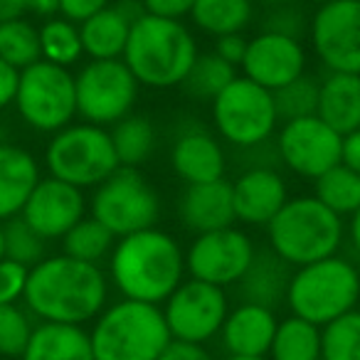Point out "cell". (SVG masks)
I'll list each match as a JSON object with an SVG mask.
<instances>
[{
	"mask_svg": "<svg viewBox=\"0 0 360 360\" xmlns=\"http://www.w3.org/2000/svg\"><path fill=\"white\" fill-rule=\"evenodd\" d=\"M22 301L45 323L84 326L109 304V279L99 264L52 255L30 266Z\"/></svg>",
	"mask_w": 360,
	"mask_h": 360,
	"instance_id": "cell-1",
	"label": "cell"
},
{
	"mask_svg": "<svg viewBox=\"0 0 360 360\" xmlns=\"http://www.w3.org/2000/svg\"><path fill=\"white\" fill-rule=\"evenodd\" d=\"M109 279L124 299L160 306L186 279V252L158 227L119 237L109 255Z\"/></svg>",
	"mask_w": 360,
	"mask_h": 360,
	"instance_id": "cell-2",
	"label": "cell"
},
{
	"mask_svg": "<svg viewBox=\"0 0 360 360\" xmlns=\"http://www.w3.org/2000/svg\"><path fill=\"white\" fill-rule=\"evenodd\" d=\"M198 55V42L186 22L143 13L131 25L121 60L141 86L173 89L183 84Z\"/></svg>",
	"mask_w": 360,
	"mask_h": 360,
	"instance_id": "cell-3",
	"label": "cell"
},
{
	"mask_svg": "<svg viewBox=\"0 0 360 360\" xmlns=\"http://www.w3.org/2000/svg\"><path fill=\"white\" fill-rule=\"evenodd\" d=\"M343 240V217L330 212L314 195L289 198L266 225V247L291 269L338 255Z\"/></svg>",
	"mask_w": 360,
	"mask_h": 360,
	"instance_id": "cell-4",
	"label": "cell"
},
{
	"mask_svg": "<svg viewBox=\"0 0 360 360\" xmlns=\"http://www.w3.org/2000/svg\"><path fill=\"white\" fill-rule=\"evenodd\" d=\"M89 340L94 360H158L173 338L160 306L121 299L91 321Z\"/></svg>",
	"mask_w": 360,
	"mask_h": 360,
	"instance_id": "cell-5",
	"label": "cell"
},
{
	"mask_svg": "<svg viewBox=\"0 0 360 360\" xmlns=\"http://www.w3.org/2000/svg\"><path fill=\"white\" fill-rule=\"evenodd\" d=\"M360 269L348 257H326L291 271L286 306L291 316L316 326L330 323L338 316L358 309Z\"/></svg>",
	"mask_w": 360,
	"mask_h": 360,
	"instance_id": "cell-6",
	"label": "cell"
},
{
	"mask_svg": "<svg viewBox=\"0 0 360 360\" xmlns=\"http://www.w3.org/2000/svg\"><path fill=\"white\" fill-rule=\"evenodd\" d=\"M45 165L52 178L86 191L104 183L119 168V158L109 129L82 121L52 134L45 148Z\"/></svg>",
	"mask_w": 360,
	"mask_h": 360,
	"instance_id": "cell-7",
	"label": "cell"
},
{
	"mask_svg": "<svg viewBox=\"0 0 360 360\" xmlns=\"http://www.w3.org/2000/svg\"><path fill=\"white\" fill-rule=\"evenodd\" d=\"M210 114L217 136L240 150L269 143L279 124L274 94L242 75L210 101Z\"/></svg>",
	"mask_w": 360,
	"mask_h": 360,
	"instance_id": "cell-8",
	"label": "cell"
},
{
	"mask_svg": "<svg viewBox=\"0 0 360 360\" xmlns=\"http://www.w3.org/2000/svg\"><path fill=\"white\" fill-rule=\"evenodd\" d=\"M89 215L119 240L158 225L160 195L139 173V168L119 165L104 183L94 188L89 198Z\"/></svg>",
	"mask_w": 360,
	"mask_h": 360,
	"instance_id": "cell-9",
	"label": "cell"
},
{
	"mask_svg": "<svg viewBox=\"0 0 360 360\" xmlns=\"http://www.w3.org/2000/svg\"><path fill=\"white\" fill-rule=\"evenodd\" d=\"M15 109L30 129L40 134H57L77 116L75 75L52 62H35L20 70Z\"/></svg>",
	"mask_w": 360,
	"mask_h": 360,
	"instance_id": "cell-10",
	"label": "cell"
},
{
	"mask_svg": "<svg viewBox=\"0 0 360 360\" xmlns=\"http://www.w3.org/2000/svg\"><path fill=\"white\" fill-rule=\"evenodd\" d=\"M139 86L124 60H89L75 75L77 116L109 129L134 111Z\"/></svg>",
	"mask_w": 360,
	"mask_h": 360,
	"instance_id": "cell-11",
	"label": "cell"
},
{
	"mask_svg": "<svg viewBox=\"0 0 360 360\" xmlns=\"http://www.w3.org/2000/svg\"><path fill=\"white\" fill-rule=\"evenodd\" d=\"M230 314V299L225 289L198 279H183L180 286L163 301V319L173 340L210 343L220 335Z\"/></svg>",
	"mask_w": 360,
	"mask_h": 360,
	"instance_id": "cell-12",
	"label": "cell"
},
{
	"mask_svg": "<svg viewBox=\"0 0 360 360\" xmlns=\"http://www.w3.org/2000/svg\"><path fill=\"white\" fill-rule=\"evenodd\" d=\"M309 40L326 72L360 75V0H323L309 20Z\"/></svg>",
	"mask_w": 360,
	"mask_h": 360,
	"instance_id": "cell-13",
	"label": "cell"
},
{
	"mask_svg": "<svg viewBox=\"0 0 360 360\" xmlns=\"http://www.w3.org/2000/svg\"><path fill=\"white\" fill-rule=\"evenodd\" d=\"M255 252L257 247L252 237L245 230H237L235 225L202 232L195 235L186 252V274L191 279L227 289L245 276L247 266L255 259Z\"/></svg>",
	"mask_w": 360,
	"mask_h": 360,
	"instance_id": "cell-14",
	"label": "cell"
},
{
	"mask_svg": "<svg viewBox=\"0 0 360 360\" xmlns=\"http://www.w3.org/2000/svg\"><path fill=\"white\" fill-rule=\"evenodd\" d=\"M340 146H343V136L316 114L284 121L274 139L279 163H284L291 173L306 180L321 178L326 170L338 165Z\"/></svg>",
	"mask_w": 360,
	"mask_h": 360,
	"instance_id": "cell-15",
	"label": "cell"
},
{
	"mask_svg": "<svg viewBox=\"0 0 360 360\" xmlns=\"http://www.w3.org/2000/svg\"><path fill=\"white\" fill-rule=\"evenodd\" d=\"M306 50L301 40L281 32L262 30L247 40V52L240 70L255 84L264 86L274 94L276 89L306 75Z\"/></svg>",
	"mask_w": 360,
	"mask_h": 360,
	"instance_id": "cell-16",
	"label": "cell"
},
{
	"mask_svg": "<svg viewBox=\"0 0 360 360\" xmlns=\"http://www.w3.org/2000/svg\"><path fill=\"white\" fill-rule=\"evenodd\" d=\"M84 191L70 186L65 180H57L52 175L40 178L35 191L30 193L20 217L42 237V240H62L82 217H86Z\"/></svg>",
	"mask_w": 360,
	"mask_h": 360,
	"instance_id": "cell-17",
	"label": "cell"
},
{
	"mask_svg": "<svg viewBox=\"0 0 360 360\" xmlns=\"http://www.w3.org/2000/svg\"><path fill=\"white\" fill-rule=\"evenodd\" d=\"M286 200L289 188L274 165H247L232 183V205L242 225L266 227Z\"/></svg>",
	"mask_w": 360,
	"mask_h": 360,
	"instance_id": "cell-18",
	"label": "cell"
},
{
	"mask_svg": "<svg viewBox=\"0 0 360 360\" xmlns=\"http://www.w3.org/2000/svg\"><path fill=\"white\" fill-rule=\"evenodd\" d=\"M170 168L186 186L222 180L227 170V153L220 139L200 124H188L175 134L170 146Z\"/></svg>",
	"mask_w": 360,
	"mask_h": 360,
	"instance_id": "cell-19",
	"label": "cell"
},
{
	"mask_svg": "<svg viewBox=\"0 0 360 360\" xmlns=\"http://www.w3.org/2000/svg\"><path fill=\"white\" fill-rule=\"evenodd\" d=\"M141 0H119L79 22L82 47L89 60H121L131 25L143 15Z\"/></svg>",
	"mask_w": 360,
	"mask_h": 360,
	"instance_id": "cell-20",
	"label": "cell"
},
{
	"mask_svg": "<svg viewBox=\"0 0 360 360\" xmlns=\"http://www.w3.org/2000/svg\"><path fill=\"white\" fill-rule=\"evenodd\" d=\"M178 217L183 227L195 235L232 227L237 222L232 205V183L222 178L212 183L186 186L178 198Z\"/></svg>",
	"mask_w": 360,
	"mask_h": 360,
	"instance_id": "cell-21",
	"label": "cell"
},
{
	"mask_svg": "<svg viewBox=\"0 0 360 360\" xmlns=\"http://www.w3.org/2000/svg\"><path fill=\"white\" fill-rule=\"evenodd\" d=\"M276 323L279 319H276L274 309L240 301L235 309H230L225 323H222V348L227 350V355L266 358L271 338L276 333Z\"/></svg>",
	"mask_w": 360,
	"mask_h": 360,
	"instance_id": "cell-22",
	"label": "cell"
},
{
	"mask_svg": "<svg viewBox=\"0 0 360 360\" xmlns=\"http://www.w3.org/2000/svg\"><path fill=\"white\" fill-rule=\"evenodd\" d=\"M40 178V163L30 150L11 141L0 143V222L20 215Z\"/></svg>",
	"mask_w": 360,
	"mask_h": 360,
	"instance_id": "cell-23",
	"label": "cell"
},
{
	"mask_svg": "<svg viewBox=\"0 0 360 360\" xmlns=\"http://www.w3.org/2000/svg\"><path fill=\"white\" fill-rule=\"evenodd\" d=\"M316 116L340 136L360 129V75L326 72L319 79Z\"/></svg>",
	"mask_w": 360,
	"mask_h": 360,
	"instance_id": "cell-24",
	"label": "cell"
},
{
	"mask_svg": "<svg viewBox=\"0 0 360 360\" xmlns=\"http://www.w3.org/2000/svg\"><path fill=\"white\" fill-rule=\"evenodd\" d=\"M291 271L294 269L279 255H274L269 247H262L255 252V259L247 266L245 276L235 284L240 299L266 306V309H276L286 301Z\"/></svg>",
	"mask_w": 360,
	"mask_h": 360,
	"instance_id": "cell-25",
	"label": "cell"
},
{
	"mask_svg": "<svg viewBox=\"0 0 360 360\" xmlns=\"http://www.w3.org/2000/svg\"><path fill=\"white\" fill-rule=\"evenodd\" d=\"M20 360H94L89 330L84 326L40 321Z\"/></svg>",
	"mask_w": 360,
	"mask_h": 360,
	"instance_id": "cell-26",
	"label": "cell"
},
{
	"mask_svg": "<svg viewBox=\"0 0 360 360\" xmlns=\"http://www.w3.org/2000/svg\"><path fill=\"white\" fill-rule=\"evenodd\" d=\"M191 18L198 30L212 37L245 32L255 18V0H195Z\"/></svg>",
	"mask_w": 360,
	"mask_h": 360,
	"instance_id": "cell-27",
	"label": "cell"
},
{
	"mask_svg": "<svg viewBox=\"0 0 360 360\" xmlns=\"http://www.w3.org/2000/svg\"><path fill=\"white\" fill-rule=\"evenodd\" d=\"M269 360H321V326L309 323L299 316L276 323V333L271 338Z\"/></svg>",
	"mask_w": 360,
	"mask_h": 360,
	"instance_id": "cell-28",
	"label": "cell"
},
{
	"mask_svg": "<svg viewBox=\"0 0 360 360\" xmlns=\"http://www.w3.org/2000/svg\"><path fill=\"white\" fill-rule=\"evenodd\" d=\"M109 134L119 165H124V168L143 165L155 148V129L148 116L143 114H129L126 119L116 121Z\"/></svg>",
	"mask_w": 360,
	"mask_h": 360,
	"instance_id": "cell-29",
	"label": "cell"
},
{
	"mask_svg": "<svg viewBox=\"0 0 360 360\" xmlns=\"http://www.w3.org/2000/svg\"><path fill=\"white\" fill-rule=\"evenodd\" d=\"M314 198L338 217H350L360 207V175L338 163L314 180Z\"/></svg>",
	"mask_w": 360,
	"mask_h": 360,
	"instance_id": "cell-30",
	"label": "cell"
},
{
	"mask_svg": "<svg viewBox=\"0 0 360 360\" xmlns=\"http://www.w3.org/2000/svg\"><path fill=\"white\" fill-rule=\"evenodd\" d=\"M114 245L116 237L99 220L86 215L62 237V255L79 262H89V264H101L111 255Z\"/></svg>",
	"mask_w": 360,
	"mask_h": 360,
	"instance_id": "cell-31",
	"label": "cell"
},
{
	"mask_svg": "<svg viewBox=\"0 0 360 360\" xmlns=\"http://www.w3.org/2000/svg\"><path fill=\"white\" fill-rule=\"evenodd\" d=\"M40 52L45 62H52V65H60L70 70L84 55L79 25L62 15L47 18L40 25Z\"/></svg>",
	"mask_w": 360,
	"mask_h": 360,
	"instance_id": "cell-32",
	"label": "cell"
},
{
	"mask_svg": "<svg viewBox=\"0 0 360 360\" xmlns=\"http://www.w3.org/2000/svg\"><path fill=\"white\" fill-rule=\"evenodd\" d=\"M237 67H232L230 62H225L222 57H217L215 52H205L198 55V60L193 62L191 72L183 79V89L188 96L198 101H212L232 79H237Z\"/></svg>",
	"mask_w": 360,
	"mask_h": 360,
	"instance_id": "cell-33",
	"label": "cell"
},
{
	"mask_svg": "<svg viewBox=\"0 0 360 360\" xmlns=\"http://www.w3.org/2000/svg\"><path fill=\"white\" fill-rule=\"evenodd\" d=\"M0 60L15 70L40 62V27L32 25L27 18L0 22Z\"/></svg>",
	"mask_w": 360,
	"mask_h": 360,
	"instance_id": "cell-34",
	"label": "cell"
},
{
	"mask_svg": "<svg viewBox=\"0 0 360 360\" xmlns=\"http://www.w3.org/2000/svg\"><path fill=\"white\" fill-rule=\"evenodd\" d=\"M321 360H360V309L321 326Z\"/></svg>",
	"mask_w": 360,
	"mask_h": 360,
	"instance_id": "cell-35",
	"label": "cell"
},
{
	"mask_svg": "<svg viewBox=\"0 0 360 360\" xmlns=\"http://www.w3.org/2000/svg\"><path fill=\"white\" fill-rule=\"evenodd\" d=\"M274 104L279 121H294L304 116H314L319 106V79L311 75H301L299 79L274 91Z\"/></svg>",
	"mask_w": 360,
	"mask_h": 360,
	"instance_id": "cell-36",
	"label": "cell"
},
{
	"mask_svg": "<svg viewBox=\"0 0 360 360\" xmlns=\"http://www.w3.org/2000/svg\"><path fill=\"white\" fill-rule=\"evenodd\" d=\"M6 227V257L22 266H35L47 257V240H42L20 215L3 222Z\"/></svg>",
	"mask_w": 360,
	"mask_h": 360,
	"instance_id": "cell-37",
	"label": "cell"
},
{
	"mask_svg": "<svg viewBox=\"0 0 360 360\" xmlns=\"http://www.w3.org/2000/svg\"><path fill=\"white\" fill-rule=\"evenodd\" d=\"M32 314L18 304L0 306V355L3 358H22L27 340L32 335Z\"/></svg>",
	"mask_w": 360,
	"mask_h": 360,
	"instance_id": "cell-38",
	"label": "cell"
},
{
	"mask_svg": "<svg viewBox=\"0 0 360 360\" xmlns=\"http://www.w3.org/2000/svg\"><path fill=\"white\" fill-rule=\"evenodd\" d=\"M27 274L30 269L13 259H0V306L3 304H18L25 296Z\"/></svg>",
	"mask_w": 360,
	"mask_h": 360,
	"instance_id": "cell-39",
	"label": "cell"
},
{
	"mask_svg": "<svg viewBox=\"0 0 360 360\" xmlns=\"http://www.w3.org/2000/svg\"><path fill=\"white\" fill-rule=\"evenodd\" d=\"M306 27H309V25H306L304 15H301L296 8L286 6V3L276 6V11L266 18V30L281 32V35L296 37V40H301V35L306 32Z\"/></svg>",
	"mask_w": 360,
	"mask_h": 360,
	"instance_id": "cell-40",
	"label": "cell"
},
{
	"mask_svg": "<svg viewBox=\"0 0 360 360\" xmlns=\"http://www.w3.org/2000/svg\"><path fill=\"white\" fill-rule=\"evenodd\" d=\"M141 6L148 15L168 18V20H183L191 15L195 0H141Z\"/></svg>",
	"mask_w": 360,
	"mask_h": 360,
	"instance_id": "cell-41",
	"label": "cell"
},
{
	"mask_svg": "<svg viewBox=\"0 0 360 360\" xmlns=\"http://www.w3.org/2000/svg\"><path fill=\"white\" fill-rule=\"evenodd\" d=\"M106 6H111V0H60V15L79 25Z\"/></svg>",
	"mask_w": 360,
	"mask_h": 360,
	"instance_id": "cell-42",
	"label": "cell"
},
{
	"mask_svg": "<svg viewBox=\"0 0 360 360\" xmlns=\"http://www.w3.org/2000/svg\"><path fill=\"white\" fill-rule=\"evenodd\" d=\"M215 52L217 57H222L225 62H230L232 67H240L247 52V37L245 32H235V35H222L215 37Z\"/></svg>",
	"mask_w": 360,
	"mask_h": 360,
	"instance_id": "cell-43",
	"label": "cell"
},
{
	"mask_svg": "<svg viewBox=\"0 0 360 360\" xmlns=\"http://www.w3.org/2000/svg\"><path fill=\"white\" fill-rule=\"evenodd\" d=\"M158 360H215L212 353L202 343H188V340H170Z\"/></svg>",
	"mask_w": 360,
	"mask_h": 360,
	"instance_id": "cell-44",
	"label": "cell"
},
{
	"mask_svg": "<svg viewBox=\"0 0 360 360\" xmlns=\"http://www.w3.org/2000/svg\"><path fill=\"white\" fill-rule=\"evenodd\" d=\"M18 79H20V70L0 60V111H6L11 104H15Z\"/></svg>",
	"mask_w": 360,
	"mask_h": 360,
	"instance_id": "cell-45",
	"label": "cell"
},
{
	"mask_svg": "<svg viewBox=\"0 0 360 360\" xmlns=\"http://www.w3.org/2000/svg\"><path fill=\"white\" fill-rule=\"evenodd\" d=\"M340 163L348 165L350 170L360 175V129L350 131L343 136V146H340Z\"/></svg>",
	"mask_w": 360,
	"mask_h": 360,
	"instance_id": "cell-46",
	"label": "cell"
},
{
	"mask_svg": "<svg viewBox=\"0 0 360 360\" xmlns=\"http://www.w3.org/2000/svg\"><path fill=\"white\" fill-rule=\"evenodd\" d=\"M25 13H27L25 0H0V22L25 18Z\"/></svg>",
	"mask_w": 360,
	"mask_h": 360,
	"instance_id": "cell-47",
	"label": "cell"
},
{
	"mask_svg": "<svg viewBox=\"0 0 360 360\" xmlns=\"http://www.w3.org/2000/svg\"><path fill=\"white\" fill-rule=\"evenodd\" d=\"M27 3V13L40 18H55L60 13V0H25Z\"/></svg>",
	"mask_w": 360,
	"mask_h": 360,
	"instance_id": "cell-48",
	"label": "cell"
},
{
	"mask_svg": "<svg viewBox=\"0 0 360 360\" xmlns=\"http://www.w3.org/2000/svg\"><path fill=\"white\" fill-rule=\"evenodd\" d=\"M345 237H348V242L355 250V255L360 257V207L350 215L348 227H345Z\"/></svg>",
	"mask_w": 360,
	"mask_h": 360,
	"instance_id": "cell-49",
	"label": "cell"
},
{
	"mask_svg": "<svg viewBox=\"0 0 360 360\" xmlns=\"http://www.w3.org/2000/svg\"><path fill=\"white\" fill-rule=\"evenodd\" d=\"M0 259H6V227L0 222Z\"/></svg>",
	"mask_w": 360,
	"mask_h": 360,
	"instance_id": "cell-50",
	"label": "cell"
},
{
	"mask_svg": "<svg viewBox=\"0 0 360 360\" xmlns=\"http://www.w3.org/2000/svg\"><path fill=\"white\" fill-rule=\"evenodd\" d=\"M227 360H269V358H247V355H230Z\"/></svg>",
	"mask_w": 360,
	"mask_h": 360,
	"instance_id": "cell-51",
	"label": "cell"
},
{
	"mask_svg": "<svg viewBox=\"0 0 360 360\" xmlns=\"http://www.w3.org/2000/svg\"><path fill=\"white\" fill-rule=\"evenodd\" d=\"M0 143H6V129L0 126Z\"/></svg>",
	"mask_w": 360,
	"mask_h": 360,
	"instance_id": "cell-52",
	"label": "cell"
},
{
	"mask_svg": "<svg viewBox=\"0 0 360 360\" xmlns=\"http://www.w3.org/2000/svg\"><path fill=\"white\" fill-rule=\"evenodd\" d=\"M269 6H281V3H286V0H266Z\"/></svg>",
	"mask_w": 360,
	"mask_h": 360,
	"instance_id": "cell-53",
	"label": "cell"
},
{
	"mask_svg": "<svg viewBox=\"0 0 360 360\" xmlns=\"http://www.w3.org/2000/svg\"><path fill=\"white\" fill-rule=\"evenodd\" d=\"M358 306H360V301H358Z\"/></svg>",
	"mask_w": 360,
	"mask_h": 360,
	"instance_id": "cell-54",
	"label": "cell"
}]
</instances>
